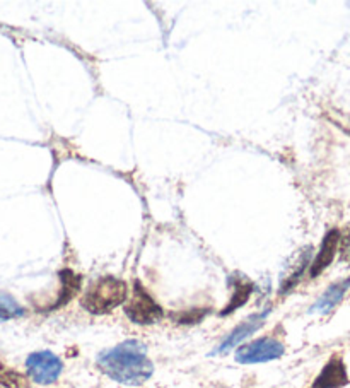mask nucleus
<instances>
[{"instance_id":"nucleus-12","label":"nucleus","mask_w":350,"mask_h":388,"mask_svg":"<svg viewBox=\"0 0 350 388\" xmlns=\"http://www.w3.org/2000/svg\"><path fill=\"white\" fill-rule=\"evenodd\" d=\"M311 255H313V250L309 248H304L303 252H301V255H299V262H297V265L294 267V270H292V274L289 277H285V281L282 282V286H280V294H285V293H289V291H291L294 286L297 284V282H299V279L301 276H303V272L306 269H308V265H309V260H311Z\"/></svg>"},{"instance_id":"nucleus-1","label":"nucleus","mask_w":350,"mask_h":388,"mask_svg":"<svg viewBox=\"0 0 350 388\" xmlns=\"http://www.w3.org/2000/svg\"><path fill=\"white\" fill-rule=\"evenodd\" d=\"M98 366L106 377L128 387L142 385L154 373L147 347L139 341H125L103 351L98 356Z\"/></svg>"},{"instance_id":"nucleus-10","label":"nucleus","mask_w":350,"mask_h":388,"mask_svg":"<svg viewBox=\"0 0 350 388\" xmlns=\"http://www.w3.org/2000/svg\"><path fill=\"white\" fill-rule=\"evenodd\" d=\"M60 277V291L57 294V300H55L54 305L50 306L48 310H57L60 306H65L67 303H70L77 296V293L80 291V281L82 277L79 274H75L74 270L70 269H63L62 272L58 274Z\"/></svg>"},{"instance_id":"nucleus-6","label":"nucleus","mask_w":350,"mask_h":388,"mask_svg":"<svg viewBox=\"0 0 350 388\" xmlns=\"http://www.w3.org/2000/svg\"><path fill=\"white\" fill-rule=\"evenodd\" d=\"M349 385L347 368L340 356H332L325 365L321 373L318 375L311 388H344Z\"/></svg>"},{"instance_id":"nucleus-7","label":"nucleus","mask_w":350,"mask_h":388,"mask_svg":"<svg viewBox=\"0 0 350 388\" xmlns=\"http://www.w3.org/2000/svg\"><path fill=\"white\" fill-rule=\"evenodd\" d=\"M268 313H270V310H265L263 313H258V315H253V317H249L248 320H244L243 323H239V325L236 327L235 330H232L231 334L227 335L226 341L223 342L217 349L214 351V354H223V353H227L229 349H232V347L239 346L241 342L244 341V339H248L249 335H253L256 332V330L260 329L261 325L265 323V318L268 317Z\"/></svg>"},{"instance_id":"nucleus-8","label":"nucleus","mask_w":350,"mask_h":388,"mask_svg":"<svg viewBox=\"0 0 350 388\" xmlns=\"http://www.w3.org/2000/svg\"><path fill=\"white\" fill-rule=\"evenodd\" d=\"M339 241H340L339 229H330V231L325 234L323 243L320 246V252H318V255L315 257V260H313L311 267H309V276L318 277L330 264H332L333 258L337 255V250H339Z\"/></svg>"},{"instance_id":"nucleus-11","label":"nucleus","mask_w":350,"mask_h":388,"mask_svg":"<svg viewBox=\"0 0 350 388\" xmlns=\"http://www.w3.org/2000/svg\"><path fill=\"white\" fill-rule=\"evenodd\" d=\"M231 284H232V296H231V301L227 303L226 308L220 311L223 317H226V315L232 313V311L241 308L243 305H246L249 296H251L253 289H255V284L244 276L231 277Z\"/></svg>"},{"instance_id":"nucleus-13","label":"nucleus","mask_w":350,"mask_h":388,"mask_svg":"<svg viewBox=\"0 0 350 388\" xmlns=\"http://www.w3.org/2000/svg\"><path fill=\"white\" fill-rule=\"evenodd\" d=\"M23 315H24V308L11 296V294L0 293V322L19 318L23 317Z\"/></svg>"},{"instance_id":"nucleus-4","label":"nucleus","mask_w":350,"mask_h":388,"mask_svg":"<svg viewBox=\"0 0 350 388\" xmlns=\"http://www.w3.org/2000/svg\"><path fill=\"white\" fill-rule=\"evenodd\" d=\"M27 375L39 385H51L60 378L63 370L62 359L50 351H39L27 356L26 359Z\"/></svg>"},{"instance_id":"nucleus-2","label":"nucleus","mask_w":350,"mask_h":388,"mask_svg":"<svg viewBox=\"0 0 350 388\" xmlns=\"http://www.w3.org/2000/svg\"><path fill=\"white\" fill-rule=\"evenodd\" d=\"M127 296L128 288L122 279L101 277L87 288L80 305L92 315H104L127 301Z\"/></svg>"},{"instance_id":"nucleus-3","label":"nucleus","mask_w":350,"mask_h":388,"mask_svg":"<svg viewBox=\"0 0 350 388\" xmlns=\"http://www.w3.org/2000/svg\"><path fill=\"white\" fill-rule=\"evenodd\" d=\"M125 315L139 325H152V323H158L164 313L154 298L142 288V284L135 282L134 293L125 305Z\"/></svg>"},{"instance_id":"nucleus-5","label":"nucleus","mask_w":350,"mask_h":388,"mask_svg":"<svg viewBox=\"0 0 350 388\" xmlns=\"http://www.w3.org/2000/svg\"><path fill=\"white\" fill-rule=\"evenodd\" d=\"M285 347L280 341L273 337H261L249 344L241 346L236 351V361L241 365H256V363H268L284 356Z\"/></svg>"},{"instance_id":"nucleus-9","label":"nucleus","mask_w":350,"mask_h":388,"mask_svg":"<svg viewBox=\"0 0 350 388\" xmlns=\"http://www.w3.org/2000/svg\"><path fill=\"white\" fill-rule=\"evenodd\" d=\"M350 288V277L344 279V281L335 282V284H332L330 288L325 291L323 294L320 296V300H318L315 305L311 306V313H320V315H327L335 308L339 303L344 300L345 293H347Z\"/></svg>"},{"instance_id":"nucleus-14","label":"nucleus","mask_w":350,"mask_h":388,"mask_svg":"<svg viewBox=\"0 0 350 388\" xmlns=\"http://www.w3.org/2000/svg\"><path fill=\"white\" fill-rule=\"evenodd\" d=\"M0 385L6 388H30V382L15 370L0 365Z\"/></svg>"},{"instance_id":"nucleus-15","label":"nucleus","mask_w":350,"mask_h":388,"mask_svg":"<svg viewBox=\"0 0 350 388\" xmlns=\"http://www.w3.org/2000/svg\"><path fill=\"white\" fill-rule=\"evenodd\" d=\"M339 250H340V260L350 265V222L347 224V228H345V231L340 233Z\"/></svg>"}]
</instances>
